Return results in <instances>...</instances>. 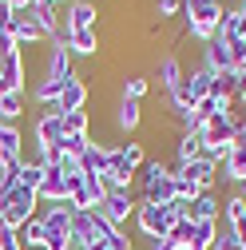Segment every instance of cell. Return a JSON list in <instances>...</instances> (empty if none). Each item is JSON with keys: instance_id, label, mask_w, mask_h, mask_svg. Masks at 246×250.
<instances>
[{"instance_id": "cell-1", "label": "cell", "mask_w": 246, "mask_h": 250, "mask_svg": "<svg viewBox=\"0 0 246 250\" xmlns=\"http://www.w3.org/2000/svg\"><path fill=\"white\" fill-rule=\"evenodd\" d=\"M179 20H183V36L206 44V40H214V32H219L223 4H214V0H183Z\"/></svg>"}, {"instance_id": "cell-2", "label": "cell", "mask_w": 246, "mask_h": 250, "mask_svg": "<svg viewBox=\"0 0 246 250\" xmlns=\"http://www.w3.org/2000/svg\"><path fill=\"white\" fill-rule=\"evenodd\" d=\"M40 214V195L28 191V187H12V191L0 195V227H12L20 230L28 218Z\"/></svg>"}, {"instance_id": "cell-3", "label": "cell", "mask_w": 246, "mask_h": 250, "mask_svg": "<svg viewBox=\"0 0 246 250\" xmlns=\"http://www.w3.org/2000/svg\"><path fill=\"white\" fill-rule=\"evenodd\" d=\"M139 171H143L139 175L143 179V199L139 203H155V207L175 203V175H171V167L163 159H147Z\"/></svg>"}, {"instance_id": "cell-4", "label": "cell", "mask_w": 246, "mask_h": 250, "mask_svg": "<svg viewBox=\"0 0 246 250\" xmlns=\"http://www.w3.org/2000/svg\"><path fill=\"white\" fill-rule=\"evenodd\" d=\"M131 223H135V230H139L143 238H163V234H171V227L179 223V214H175V207H171V203H167V207L139 203Z\"/></svg>"}, {"instance_id": "cell-5", "label": "cell", "mask_w": 246, "mask_h": 250, "mask_svg": "<svg viewBox=\"0 0 246 250\" xmlns=\"http://www.w3.org/2000/svg\"><path fill=\"white\" fill-rule=\"evenodd\" d=\"M135 207H139V203H135V195H131V191H107V199H103L96 210L107 218L115 230H123V227H127L131 218H135Z\"/></svg>"}, {"instance_id": "cell-6", "label": "cell", "mask_w": 246, "mask_h": 250, "mask_svg": "<svg viewBox=\"0 0 246 250\" xmlns=\"http://www.w3.org/2000/svg\"><path fill=\"white\" fill-rule=\"evenodd\" d=\"M40 223L56 238H72V203H40Z\"/></svg>"}, {"instance_id": "cell-7", "label": "cell", "mask_w": 246, "mask_h": 250, "mask_svg": "<svg viewBox=\"0 0 246 250\" xmlns=\"http://www.w3.org/2000/svg\"><path fill=\"white\" fill-rule=\"evenodd\" d=\"M100 230H96V210H72V246L80 250H91L100 246Z\"/></svg>"}, {"instance_id": "cell-8", "label": "cell", "mask_w": 246, "mask_h": 250, "mask_svg": "<svg viewBox=\"0 0 246 250\" xmlns=\"http://www.w3.org/2000/svg\"><path fill=\"white\" fill-rule=\"evenodd\" d=\"M0 96H24V52L0 60Z\"/></svg>"}, {"instance_id": "cell-9", "label": "cell", "mask_w": 246, "mask_h": 250, "mask_svg": "<svg viewBox=\"0 0 246 250\" xmlns=\"http://www.w3.org/2000/svg\"><path fill=\"white\" fill-rule=\"evenodd\" d=\"M56 40H64L72 56H96L100 52V32L96 28H60Z\"/></svg>"}, {"instance_id": "cell-10", "label": "cell", "mask_w": 246, "mask_h": 250, "mask_svg": "<svg viewBox=\"0 0 246 250\" xmlns=\"http://www.w3.org/2000/svg\"><path fill=\"white\" fill-rule=\"evenodd\" d=\"M87 96H91V87L83 83L80 72H72L68 83H64V91H60V100H56V111H60V115H64V111H83Z\"/></svg>"}, {"instance_id": "cell-11", "label": "cell", "mask_w": 246, "mask_h": 250, "mask_svg": "<svg viewBox=\"0 0 246 250\" xmlns=\"http://www.w3.org/2000/svg\"><path fill=\"white\" fill-rule=\"evenodd\" d=\"M76 171H83V175H100V179H103V175L111 171V147H103V143L91 139L87 151L76 159Z\"/></svg>"}, {"instance_id": "cell-12", "label": "cell", "mask_w": 246, "mask_h": 250, "mask_svg": "<svg viewBox=\"0 0 246 250\" xmlns=\"http://www.w3.org/2000/svg\"><path fill=\"white\" fill-rule=\"evenodd\" d=\"M32 139L44 143V147H56L64 139V119H60L56 107H44V115H36V127H32Z\"/></svg>"}, {"instance_id": "cell-13", "label": "cell", "mask_w": 246, "mask_h": 250, "mask_svg": "<svg viewBox=\"0 0 246 250\" xmlns=\"http://www.w3.org/2000/svg\"><path fill=\"white\" fill-rule=\"evenodd\" d=\"M203 68H210L214 76H219V72H234V52H230V44L219 40V36L206 40V44H203Z\"/></svg>"}, {"instance_id": "cell-14", "label": "cell", "mask_w": 246, "mask_h": 250, "mask_svg": "<svg viewBox=\"0 0 246 250\" xmlns=\"http://www.w3.org/2000/svg\"><path fill=\"white\" fill-rule=\"evenodd\" d=\"M76 68H72V52L64 40H48V64H44V76L48 80H68Z\"/></svg>"}, {"instance_id": "cell-15", "label": "cell", "mask_w": 246, "mask_h": 250, "mask_svg": "<svg viewBox=\"0 0 246 250\" xmlns=\"http://www.w3.org/2000/svg\"><path fill=\"white\" fill-rule=\"evenodd\" d=\"M187 218H191V223H219V218H223V199L214 191H203L199 199L187 203Z\"/></svg>"}, {"instance_id": "cell-16", "label": "cell", "mask_w": 246, "mask_h": 250, "mask_svg": "<svg viewBox=\"0 0 246 250\" xmlns=\"http://www.w3.org/2000/svg\"><path fill=\"white\" fill-rule=\"evenodd\" d=\"M175 171H183V175H187L191 183H199L203 191H214V183H219V163H214L206 151L199 155L195 163H187V167H175Z\"/></svg>"}, {"instance_id": "cell-17", "label": "cell", "mask_w": 246, "mask_h": 250, "mask_svg": "<svg viewBox=\"0 0 246 250\" xmlns=\"http://www.w3.org/2000/svg\"><path fill=\"white\" fill-rule=\"evenodd\" d=\"M64 28H100V8L91 4V0H68V8H64Z\"/></svg>"}, {"instance_id": "cell-18", "label": "cell", "mask_w": 246, "mask_h": 250, "mask_svg": "<svg viewBox=\"0 0 246 250\" xmlns=\"http://www.w3.org/2000/svg\"><path fill=\"white\" fill-rule=\"evenodd\" d=\"M183 76H187V72H183V60H179L175 52H167V56H159V60H155V80H159V87L167 91V96L183 83Z\"/></svg>"}, {"instance_id": "cell-19", "label": "cell", "mask_w": 246, "mask_h": 250, "mask_svg": "<svg viewBox=\"0 0 246 250\" xmlns=\"http://www.w3.org/2000/svg\"><path fill=\"white\" fill-rule=\"evenodd\" d=\"M214 36L226 40V44H242L246 40V16L238 8H223V20H219V32Z\"/></svg>"}, {"instance_id": "cell-20", "label": "cell", "mask_w": 246, "mask_h": 250, "mask_svg": "<svg viewBox=\"0 0 246 250\" xmlns=\"http://www.w3.org/2000/svg\"><path fill=\"white\" fill-rule=\"evenodd\" d=\"M8 32H12V40H16V48H20V52H24V44H40V40H44V32L36 28V20L28 16V12H16V16H12Z\"/></svg>"}, {"instance_id": "cell-21", "label": "cell", "mask_w": 246, "mask_h": 250, "mask_svg": "<svg viewBox=\"0 0 246 250\" xmlns=\"http://www.w3.org/2000/svg\"><path fill=\"white\" fill-rule=\"evenodd\" d=\"M24 12L32 16V20H36V28L44 32V40H56V36H60V28H64V24H60V16H56V8H52V4H40V0H36V4H32V8H24Z\"/></svg>"}, {"instance_id": "cell-22", "label": "cell", "mask_w": 246, "mask_h": 250, "mask_svg": "<svg viewBox=\"0 0 246 250\" xmlns=\"http://www.w3.org/2000/svg\"><path fill=\"white\" fill-rule=\"evenodd\" d=\"M203 155V135H195V131H183L179 139H175V167H187V163H195Z\"/></svg>"}, {"instance_id": "cell-23", "label": "cell", "mask_w": 246, "mask_h": 250, "mask_svg": "<svg viewBox=\"0 0 246 250\" xmlns=\"http://www.w3.org/2000/svg\"><path fill=\"white\" fill-rule=\"evenodd\" d=\"M24 151V131L16 123H0V159H20Z\"/></svg>"}, {"instance_id": "cell-24", "label": "cell", "mask_w": 246, "mask_h": 250, "mask_svg": "<svg viewBox=\"0 0 246 250\" xmlns=\"http://www.w3.org/2000/svg\"><path fill=\"white\" fill-rule=\"evenodd\" d=\"M183 83H187V91H191L195 100H206L210 96V83H214V72L199 64V68H191L187 76H183Z\"/></svg>"}, {"instance_id": "cell-25", "label": "cell", "mask_w": 246, "mask_h": 250, "mask_svg": "<svg viewBox=\"0 0 246 250\" xmlns=\"http://www.w3.org/2000/svg\"><path fill=\"white\" fill-rule=\"evenodd\" d=\"M139 123H143L139 100H119V107H115V127H119V131H135Z\"/></svg>"}, {"instance_id": "cell-26", "label": "cell", "mask_w": 246, "mask_h": 250, "mask_svg": "<svg viewBox=\"0 0 246 250\" xmlns=\"http://www.w3.org/2000/svg\"><path fill=\"white\" fill-rule=\"evenodd\" d=\"M44 234H48V230H44V223H40V214L28 218V223L16 230V238H20L24 250H44Z\"/></svg>"}, {"instance_id": "cell-27", "label": "cell", "mask_w": 246, "mask_h": 250, "mask_svg": "<svg viewBox=\"0 0 246 250\" xmlns=\"http://www.w3.org/2000/svg\"><path fill=\"white\" fill-rule=\"evenodd\" d=\"M151 91V80L147 76H123L119 80V100H143Z\"/></svg>"}, {"instance_id": "cell-28", "label": "cell", "mask_w": 246, "mask_h": 250, "mask_svg": "<svg viewBox=\"0 0 246 250\" xmlns=\"http://www.w3.org/2000/svg\"><path fill=\"white\" fill-rule=\"evenodd\" d=\"M64 135H87L91 131V115L87 111H64Z\"/></svg>"}, {"instance_id": "cell-29", "label": "cell", "mask_w": 246, "mask_h": 250, "mask_svg": "<svg viewBox=\"0 0 246 250\" xmlns=\"http://www.w3.org/2000/svg\"><path fill=\"white\" fill-rule=\"evenodd\" d=\"M87 143H91V135H64L56 147H60V155H64V159H80V155L87 151Z\"/></svg>"}, {"instance_id": "cell-30", "label": "cell", "mask_w": 246, "mask_h": 250, "mask_svg": "<svg viewBox=\"0 0 246 250\" xmlns=\"http://www.w3.org/2000/svg\"><path fill=\"white\" fill-rule=\"evenodd\" d=\"M24 115V96H0V123H16Z\"/></svg>"}, {"instance_id": "cell-31", "label": "cell", "mask_w": 246, "mask_h": 250, "mask_svg": "<svg viewBox=\"0 0 246 250\" xmlns=\"http://www.w3.org/2000/svg\"><path fill=\"white\" fill-rule=\"evenodd\" d=\"M40 183H44V163H20V187L40 191Z\"/></svg>"}, {"instance_id": "cell-32", "label": "cell", "mask_w": 246, "mask_h": 250, "mask_svg": "<svg viewBox=\"0 0 246 250\" xmlns=\"http://www.w3.org/2000/svg\"><path fill=\"white\" fill-rule=\"evenodd\" d=\"M191 234H195V223H191V218H179V223L171 227V238L179 242V250H183V246L191 242Z\"/></svg>"}, {"instance_id": "cell-33", "label": "cell", "mask_w": 246, "mask_h": 250, "mask_svg": "<svg viewBox=\"0 0 246 250\" xmlns=\"http://www.w3.org/2000/svg\"><path fill=\"white\" fill-rule=\"evenodd\" d=\"M179 12H183V0H155V16L159 20H171Z\"/></svg>"}, {"instance_id": "cell-34", "label": "cell", "mask_w": 246, "mask_h": 250, "mask_svg": "<svg viewBox=\"0 0 246 250\" xmlns=\"http://www.w3.org/2000/svg\"><path fill=\"white\" fill-rule=\"evenodd\" d=\"M0 250H24V246H20V238H16V230H12V227H0Z\"/></svg>"}, {"instance_id": "cell-35", "label": "cell", "mask_w": 246, "mask_h": 250, "mask_svg": "<svg viewBox=\"0 0 246 250\" xmlns=\"http://www.w3.org/2000/svg\"><path fill=\"white\" fill-rule=\"evenodd\" d=\"M12 52H20L16 40H12V32H8V28H0V60H8Z\"/></svg>"}, {"instance_id": "cell-36", "label": "cell", "mask_w": 246, "mask_h": 250, "mask_svg": "<svg viewBox=\"0 0 246 250\" xmlns=\"http://www.w3.org/2000/svg\"><path fill=\"white\" fill-rule=\"evenodd\" d=\"M147 250H179V242H175L171 234H163V238H147Z\"/></svg>"}, {"instance_id": "cell-37", "label": "cell", "mask_w": 246, "mask_h": 250, "mask_svg": "<svg viewBox=\"0 0 246 250\" xmlns=\"http://www.w3.org/2000/svg\"><path fill=\"white\" fill-rule=\"evenodd\" d=\"M12 16H16V12H12V4H8V0H0V28H8V24H12Z\"/></svg>"}, {"instance_id": "cell-38", "label": "cell", "mask_w": 246, "mask_h": 250, "mask_svg": "<svg viewBox=\"0 0 246 250\" xmlns=\"http://www.w3.org/2000/svg\"><path fill=\"white\" fill-rule=\"evenodd\" d=\"M234 115H238V111H234ZM234 139L246 143V115H238V135H234Z\"/></svg>"}, {"instance_id": "cell-39", "label": "cell", "mask_w": 246, "mask_h": 250, "mask_svg": "<svg viewBox=\"0 0 246 250\" xmlns=\"http://www.w3.org/2000/svg\"><path fill=\"white\" fill-rule=\"evenodd\" d=\"M8 4H12V12H24V8H32L36 0H8Z\"/></svg>"}, {"instance_id": "cell-40", "label": "cell", "mask_w": 246, "mask_h": 250, "mask_svg": "<svg viewBox=\"0 0 246 250\" xmlns=\"http://www.w3.org/2000/svg\"><path fill=\"white\" fill-rule=\"evenodd\" d=\"M40 4H52V8H60V4H64V8H68V0H40Z\"/></svg>"}, {"instance_id": "cell-41", "label": "cell", "mask_w": 246, "mask_h": 250, "mask_svg": "<svg viewBox=\"0 0 246 250\" xmlns=\"http://www.w3.org/2000/svg\"><path fill=\"white\" fill-rule=\"evenodd\" d=\"M238 12H242V16H246V0H242V4H238Z\"/></svg>"}, {"instance_id": "cell-42", "label": "cell", "mask_w": 246, "mask_h": 250, "mask_svg": "<svg viewBox=\"0 0 246 250\" xmlns=\"http://www.w3.org/2000/svg\"><path fill=\"white\" fill-rule=\"evenodd\" d=\"M214 4H223V0H214Z\"/></svg>"}]
</instances>
